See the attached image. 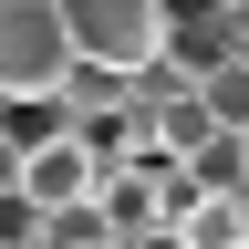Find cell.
I'll return each mask as SVG.
<instances>
[{"instance_id": "3", "label": "cell", "mask_w": 249, "mask_h": 249, "mask_svg": "<svg viewBox=\"0 0 249 249\" xmlns=\"http://www.w3.org/2000/svg\"><path fill=\"white\" fill-rule=\"evenodd\" d=\"M104 166H114V156H93V145L73 135V124H62L52 145H31V156H21V197L42 208V218H52V208H93V187H104Z\"/></svg>"}, {"instance_id": "10", "label": "cell", "mask_w": 249, "mask_h": 249, "mask_svg": "<svg viewBox=\"0 0 249 249\" xmlns=\"http://www.w3.org/2000/svg\"><path fill=\"white\" fill-rule=\"evenodd\" d=\"M208 11H249V0H208Z\"/></svg>"}, {"instance_id": "6", "label": "cell", "mask_w": 249, "mask_h": 249, "mask_svg": "<svg viewBox=\"0 0 249 249\" xmlns=\"http://www.w3.org/2000/svg\"><path fill=\"white\" fill-rule=\"evenodd\" d=\"M197 93H208V114L229 124V135H249V52H229V62H208V73H197Z\"/></svg>"}, {"instance_id": "8", "label": "cell", "mask_w": 249, "mask_h": 249, "mask_svg": "<svg viewBox=\"0 0 249 249\" xmlns=\"http://www.w3.org/2000/svg\"><path fill=\"white\" fill-rule=\"evenodd\" d=\"M124 249H187L177 229H135V239H124Z\"/></svg>"}, {"instance_id": "1", "label": "cell", "mask_w": 249, "mask_h": 249, "mask_svg": "<svg viewBox=\"0 0 249 249\" xmlns=\"http://www.w3.org/2000/svg\"><path fill=\"white\" fill-rule=\"evenodd\" d=\"M62 31L73 62H114V73L166 62V0H62Z\"/></svg>"}, {"instance_id": "4", "label": "cell", "mask_w": 249, "mask_h": 249, "mask_svg": "<svg viewBox=\"0 0 249 249\" xmlns=\"http://www.w3.org/2000/svg\"><path fill=\"white\" fill-rule=\"evenodd\" d=\"M166 229L187 249H249V187H187V208Z\"/></svg>"}, {"instance_id": "5", "label": "cell", "mask_w": 249, "mask_h": 249, "mask_svg": "<svg viewBox=\"0 0 249 249\" xmlns=\"http://www.w3.org/2000/svg\"><path fill=\"white\" fill-rule=\"evenodd\" d=\"M62 124H73V114H62V93H0V135H11L21 156H31V145H52Z\"/></svg>"}, {"instance_id": "12", "label": "cell", "mask_w": 249, "mask_h": 249, "mask_svg": "<svg viewBox=\"0 0 249 249\" xmlns=\"http://www.w3.org/2000/svg\"><path fill=\"white\" fill-rule=\"evenodd\" d=\"M239 177H249V135H239Z\"/></svg>"}, {"instance_id": "11", "label": "cell", "mask_w": 249, "mask_h": 249, "mask_svg": "<svg viewBox=\"0 0 249 249\" xmlns=\"http://www.w3.org/2000/svg\"><path fill=\"white\" fill-rule=\"evenodd\" d=\"M239 52H249V11H239Z\"/></svg>"}, {"instance_id": "9", "label": "cell", "mask_w": 249, "mask_h": 249, "mask_svg": "<svg viewBox=\"0 0 249 249\" xmlns=\"http://www.w3.org/2000/svg\"><path fill=\"white\" fill-rule=\"evenodd\" d=\"M11 177H21V145H11V135H0V187H11Z\"/></svg>"}, {"instance_id": "7", "label": "cell", "mask_w": 249, "mask_h": 249, "mask_svg": "<svg viewBox=\"0 0 249 249\" xmlns=\"http://www.w3.org/2000/svg\"><path fill=\"white\" fill-rule=\"evenodd\" d=\"M31 239H42V208H31L21 177H11V187H0V249H31Z\"/></svg>"}, {"instance_id": "2", "label": "cell", "mask_w": 249, "mask_h": 249, "mask_svg": "<svg viewBox=\"0 0 249 249\" xmlns=\"http://www.w3.org/2000/svg\"><path fill=\"white\" fill-rule=\"evenodd\" d=\"M73 73L62 0H0V93H52Z\"/></svg>"}]
</instances>
